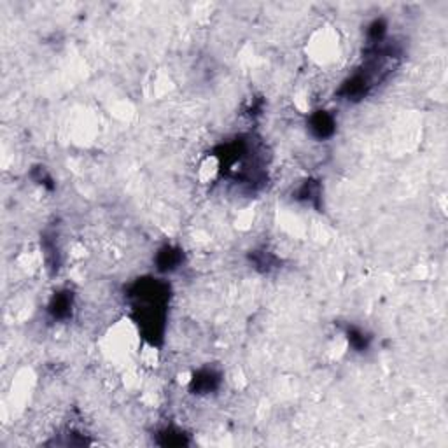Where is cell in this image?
Listing matches in <instances>:
<instances>
[{
  "label": "cell",
  "instance_id": "277c9868",
  "mask_svg": "<svg viewBox=\"0 0 448 448\" xmlns=\"http://www.w3.org/2000/svg\"><path fill=\"white\" fill-rule=\"evenodd\" d=\"M184 261V252L181 247L175 245H163L158 252H156L155 263L156 270L161 273H174L175 270H179Z\"/></svg>",
  "mask_w": 448,
  "mask_h": 448
},
{
  "label": "cell",
  "instance_id": "ba28073f",
  "mask_svg": "<svg viewBox=\"0 0 448 448\" xmlns=\"http://www.w3.org/2000/svg\"><path fill=\"white\" fill-rule=\"evenodd\" d=\"M158 445L161 447H186L190 445L188 434H184L181 429L165 427L158 433Z\"/></svg>",
  "mask_w": 448,
  "mask_h": 448
},
{
  "label": "cell",
  "instance_id": "5b68a950",
  "mask_svg": "<svg viewBox=\"0 0 448 448\" xmlns=\"http://www.w3.org/2000/svg\"><path fill=\"white\" fill-rule=\"evenodd\" d=\"M74 310V293L72 291H58L51 298L49 305H47V313L53 317L54 321H67L72 317Z\"/></svg>",
  "mask_w": 448,
  "mask_h": 448
},
{
  "label": "cell",
  "instance_id": "52a82bcc",
  "mask_svg": "<svg viewBox=\"0 0 448 448\" xmlns=\"http://www.w3.org/2000/svg\"><path fill=\"white\" fill-rule=\"evenodd\" d=\"M347 341L356 352H366L371 345V336L357 326H345Z\"/></svg>",
  "mask_w": 448,
  "mask_h": 448
},
{
  "label": "cell",
  "instance_id": "9c48e42d",
  "mask_svg": "<svg viewBox=\"0 0 448 448\" xmlns=\"http://www.w3.org/2000/svg\"><path fill=\"white\" fill-rule=\"evenodd\" d=\"M249 259H251L252 267H254L256 270L263 271V273H268V271H271L273 268H277L278 265V259L268 251L251 252V254H249Z\"/></svg>",
  "mask_w": 448,
  "mask_h": 448
},
{
  "label": "cell",
  "instance_id": "3957f363",
  "mask_svg": "<svg viewBox=\"0 0 448 448\" xmlns=\"http://www.w3.org/2000/svg\"><path fill=\"white\" fill-rule=\"evenodd\" d=\"M221 380H223V377H221V373L217 370H214V368H201L191 379V392L198 396L210 394V392L219 389Z\"/></svg>",
  "mask_w": 448,
  "mask_h": 448
},
{
  "label": "cell",
  "instance_id": "6da1fadb",
  "mask_svg": "<svg viewBox=\"0 0 448 448\" xmlns=\"http://www.w3.org/2000/svg\"><path fill=\"white\" fill-rule=\"evenodd\" d=\"M128 296L133 300V312L144 338L151 345L163 340L168 305V284L156 278H140L130 286Z\"/></svg>",
  "mask_w": 448,
  "mask_h": 448
},
{
  "label": "cell",
  "instance_id": "8992f818",
  "mask_svg": "<svg viewBox=\"0 0 448 448\" xmlns=\"http://www.w3.org/2000/svg\"><path fill=\"white\" fill-rule=\"evenodd\" d=\"M321 197H322L321 184H319L317 181H305L300 188H298L296 194H294V198H296L298 201L312 205V207H315V209L321 207Z\"/></svg>",
  "mask_w": 448,
  "mask_h": 448
},
{
  "label": "cell",
  "instance_id": "30bf717a",
  "mask_svg": "<svg viewBox=\"0 0 448 448\" xmlns=\"http://www.w3.org/2000/svg\"><path fill=\"white\" fill-rule=\"evenodd\" d=\"M43 249H44V256H46L47 268H53V270H58L60 251H58V245H56V240H54V235L53 236L44 235V238H43Z\"/></svg>",
  "mask_w": 448,
  "mask_h": 448
},
{
  "label": "cell",
  "instance_id": "7a4b0ae2",
  "mask_svg": "<svg viewBox=\"0 0 448 448\" xmlns=\"http://www.w3.org/2000/svg\"><path fill=\"white\" fill-rule=\"evenodd\" d=\"M309 130L317 140H328L336 132V117L328 111H315L309 117Z\"/></svg>",
  "mask_w": 448,
  "mask_h": 448
}]
</instances>
